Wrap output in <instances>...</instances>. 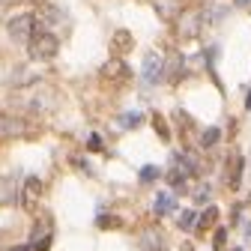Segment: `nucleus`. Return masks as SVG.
<instances>
[{
  "instance_id": "nucleus-2",
  "label": "nucleus",
  "mask_w": 251,
  "mask_h": 251,
  "mask_svg": "<svg viewBox=\"0 0 251 251\" xmlns=\"http://www.w3.org/2000/svg\"><path fill=\"white\" fill-rule=\"evenodd\" d=\"M36 15L33 12H21V15H15V18H9L6 21V33H9V39L12 42H30V36L36 33Z\"/></svg>"
},
{
  "instance_id": "nucleus-16",
  "label": "nucleus",
  "mask_w": 251,
  "mask_h": 251,
  "mask_svg": "<svg viewBox=\"0 0 251 251\" xmlns=\"http://www.w3.org/2000/svg\"><path fill=\"white\" fill-rule=\"evenodd\" d=\"M195 222H198V212H195V209L179 212V227H182V230H192V227H195Z\"/></svg>"
},
{
  "instance_id": "nucleus-8",
  "label": "nucleus",
  "mask_w": 251,
  "mask_h": 251,
  "mask_svg": "<svg viewBox=\"0 0 251 251\" xmlns=\"http://www.w3.org/2000/svg\"><path fill=\"white\" fill-rule=\"evenodd\" d=\"M152 9L159 12L162 21H176L182 15V3H179V0H152Z\"/></svg>"
},
{
  "instance_id": "nucleus-17",
  "label": "nucleus",
  "mask_w": 251,
  "mask_h": 251,
  "mask_svg": "<svg viewBox=\"0 0 251 251\" xmlns=\"http://www.w3.org/2000/svg\"><path fill=\"white\" fill-rule=\"evenodd\" d=\"M159 176H162V171L155 168V165H144L141 168V182H155Z\"/></svg>"
},
{
  "instance_id": "nucleus-14",
  "label": "nucleus",
  "mask_w": 251,
  "mask_h": 251,
  "mask_svg": "<svg viewBox=\"0 0 251 251\" xmlns=\"http://www.w3.org/2000/svg\"><path fill=\"white\" fill-rule=\"evenodd\" d=\"M215 222H218V209H215V206H206V209H203V215L198 218V225H201V230H209V227H212Z\"/></svg>"
},
{
  "instance_id": "nucleus-3",
  "label": "nucleus",
  "mask_w": 251,
  "mask_h": 251,
  "mask_svg": "<svg viewBox=\"0 0 251 251\" xmlns=\"http://www.w3.org/2000/svg\"><path fill=\"white\" fill-rule=\"evenodd\" d=\"M102 78L111 81V84H120V87H123L126 81L132 78V72H129V66L123 63V57H111L105 66H102Z\"/></svg>"
},
{
  "instance_id": "nucleus-1",
  "label": "nucleus",
  "mask_w": 251,
  "mask_h": 251,
  "mask_svg": "<svg viewBox=\"0 0 251 251\" xmlns=\"http://www.w3.org/2000/svg\"><path fill=\"white\" fill-rule=\"evenodd\" d=\"M27 51H30L33 60H51L60 51V39H57V33H51V30L36 27V33L30 36V42H27Z\"/></svg>"
},
{
  "instance_id": "nucleus-25",
  "label": "nucleus",
  "mask_w": 251,
  "mask_h": 251,
  "mask_svg": "<svg viewBox=\"0 0 251 251\" xmlns=\"http://www.w3.org/2000/svg\"><path fill=\"white\" fill-rule=\"evenodd\" d=\"M12 251H33L30 245H18V248H12Z\"/></svg>"
},
{
  "instance_id": "nucleus-20",
  "label": "nucleus",
  "mask_w": 251,
  "mask_h": 251,
  "mask_svg": "<svg viewBox=\"0 0 251 251\" xmlns=\"http://www.w3.org/2000/svg\"><path fill=\"white\" fill-rule=\"evenodd\" d=\"M225 239H227V227H218V230H215V239H212V245H215L218 251H222V248H225Z\"/></svg>"
},
{
  "instance_id": "nucleus-11",
  "label": "nucleus",
  "mask_w": 251,
  "mask_h": 251,
  "mask_svg": "<svg viewBox=\"0 0 251 251\" xmlns=\"http://www.w3.org/2000/svg\"><path fill=\"white\" fill-rule=\"evenodd\" d=\"M141 245H144V251H168V245H165L162 233H144Z\"/></svg>"
},
{
  "instance_id": "nucleus-24",
  "label": "nucleus",
  "mask_w": 251,
  "mask_h": 251,
  "mask_svg": "<svg viewBox=\"0 0 251 251\" xmlns=\"http://www.w3.org/2000/svg\"><path fill=\"white\" fill-rule=\"evenodd\" d=\"M245 108L251 111V90H248V96H245Z\"/></svg>"
},
{
  "instance_id": "nucleus-12",
  "label": "nucleus",
  "mask_w": 251,
  "mask_h": 251,
  "mask_svg": "<svg viewBox=\"0 0 251 251\" xmlns=\"http://www.w3.org/2000/svg\"><path fill=\"white\" fill-rule=\"evenodd\" d=\"M152 209H155V215H168V212L174 209V198L165 195V192H162V195H155V206H152Z\"/></svg>"
},
{
  "instance_id": "nucleus-19",
  "label": "nucleus",
  "mask_w": 251,
  "mask_h": 251,
  "mask_svg": "<svg viewBox=\"0 0 251 251\" xmlns=\"http://www.w3.org/2000/svg\"><path fill=\"white\" fill-rule=\"evenodd\" d=\"M9 185H12V179H9V176H3V179H0V203L12 201V195H9Z\"/></svg>"
},
{
  "instance_id": "nucleus-18",
  "label": "nucleus",
  "mask_w": 251,
  "mask_h": 251,
  "mask_svg": "<svg viewBox=\"0 0 251 251\" xmlns=\"http://www.w3.org/2000/svg\"><path fill=\"white\" fill-rule=\"evenodd\" d=\"M141 120H144V117H141L138 111H132V114H123V117H120V126H123V129H135Z\"/></svg>"
},
{
  "instance_id": "nucleus-27",
  "label": "nucleus",
  "mask_w": 251,
  "mask_h": 251,
  "mask_svg": "<svg viewBox=\"0 0 251 251\" xmlns=\"http://www.w3.org/2000/svg\"><path fill=\"white\" fill-rule=\"evenodd\" d=\"M245 233H248V239H251V225H248V227H245Z\"/></svg>"
},
{
  "instance_id": "nucleus-21",
  "label": "nucleus",
  "mask_w": 251,
  "mask_h": 251,
  "mask_svg": "<svg viewBox=\"0 0 251 251\" xmlns=\"http://www.w3.org/2000/svg\"><path fill=\"white\" fill-rule=\"evenodd\" d=\"M99 227H120V218L117 215H102L99 218Z\"/></svg>"
},
{
  "instance_id": "nucleus-7",
  "label": "nucleus",
  "mask_w": 251,
  "mask_h": 251,
  "mask_svg": "<svg viewBox=\"0 0 251 251\" xmlns=\"http://www.w3.org/2000/svg\"><path fill=\"white\" fill-rule=\"evenodd\" d=\"M111 54L123 57V54H129L135 48V36H132V30H114V36H111Z\"/></svg>"
},
{
  "instance_id": "nucleus-9",
  "label": "nucleus",
  "mask_w": 251,
  "mask_h": 251,
  "mask_svg": "<svg viewBox=\"0 0 251 251\" xmlns=\"http://www.w3.org/2000/svg\"><path fill=\"white\" fill-rule=\"evenodd\" d=\"M182 66H185V57L176 51V54H171L168 57V63H165V78L171 81V84H176L179 81V75H182Z\"/></svg>"
},
{
  "instance_id": "nucleus-5",
  "label": "nucleus",
  "mask_w": 251,
  "mask_h": 251,
  "mask_svg": "<svg viewBox=\"0 0 251 251\" xmlns=\"http://www.w3.org/2000/svg\"><path fill=\"white\" fill-rule=\"evenodd\" d=\"M203 24V9H185L179 18H176V33L182 36H195Z\"/></svg>"
},
{
  "instance_id": "nucleus-10",
  "label": "nucleus",
  "mask_w": 251,
  "mask_h": 251,
  "mask_svg": "<svg viewBox=\"0 0 251 251\" xmlns=\"http://www.w3.org/2000/svg\"><path fill=\"white\" fill-rule=\"evenodd\" d=\"M242 168H245V162H242V155H236V159L230 162V176H227V185L233 188H239V182H242Z\"/></svg>"
},
{
  "instance_id": "nucleus-28",
  "label": "nucleus",
  "mask_w": 251,
  "mask_h": 251,
  "mask_svg": "<svg viewBox=\"0 0 251 251\" xmlns=\"http://www.w3.org/2000/svg\"><path fill=\"white\" fill-rule=\"evenodd\" d=\"M230 251H242V248H230Z\"/></svg>"
},
{
  "instance_id": "nucleus-6",
  "label": "nucleus",
  "mask_w": 251,
  "mask_h": 251,
  "mask_svg": "<svg viewBox=\"0 0 251 251\" xmlns=\"http://www.w3.org/2000/svg\"><path fill=\"white\" fill-rule=\"evenodd\" d=\"M39 195H42V179H39V176H27V179H24V192H21V198H24L21 206H24L27 212H33Z\"/></svg>"
},
{
  "instance_id": "nucleus-22",
  "label": "nucleus",
  "mask_w": 251,
  "mask_h": 251,
  "mask_svg": "<svg viewBox=\"0 0 251 251\" xmlns=\"http://www.w3.org/2000/svg\"><path fill=\"white\" fill-rule=\"evenodd\" d=\"M195 201H198V203H203V201H209V185H203V188H198V192H195Z\"/></svg>"
},
{
  "instance_id": "nucleus-26",
  "label": "nucleus",
  "mask_w": 251,
  "mask_h": 251,
  "mask_svg": "<svg viewBox=\"0 0 251 251\" xmlns=\"http://www.w3.org/2000/svg\"><path fill=\"white\" fill-rule=\"evenodd\" d=\"M233 3H236V6H245V3H251V0H233Z\"/></svg>"
},
{
  "instance_id": "nucleus-15",
  "label": "nucleus",
  "mask_w": 251,
  "mask_h": 251,
  "mask_svg": "<svg viewBox=\"0 0 251 251\" xmlns=\"http://www.w3.org/2000/svg\"><path fill=\"white\" fill-rule=\"evenodd\" d=\"M152 126H155V132H159L162 141H171V129H168V123H165L162 114H155V117H152Z\"/></svg>"
},
{
  "instance_id": "nucleus-23",
  "label": "nucleus",
  "mask_w": 251,
  "mask_h": 251,
  "mask_svg": "<svg viewBox=\"0 0 251 251\" xmlns=\"http://www.w3.org/2000/svg\"><path fill=\"white\" fill-rule=\"evenodd\" d=\"M87 147H90V150H102V138H99V135H90Z\"/></svg>"
},
{
  "instance_id": "nucleus-13",
  "label": "nucleus",
  "mask_w": 251,
  "mask_h": 251,
  "mask_svg": "<svg viewBox=\"0 0 251 251\" xmlns=\"http://www.w3.org/2000/svg\"><path fill=\"white\" fill-rule=\"evenodd\" d=\"M218 138H222V129H218V126H209V129L201 135V147H203V150H209V147H215V144H218Z\"/></svg>"
},
{
  "instance_id": "nucleus-4",
  "label": "nucleus",
  "mask_w": 251,
  "mask_h": 251,
  "mask_svg": "<svg viewBox=\"0 0 251 251\" xmlns=\"http://www.w3.org/2000/svg\"><path fill=\"white\" fill-rule=\"evenodd\" d=\"M162 78H165V57L159 51H150L144 57V81L155 84V81H162Z\"/></svg>"
}]
</instances>
